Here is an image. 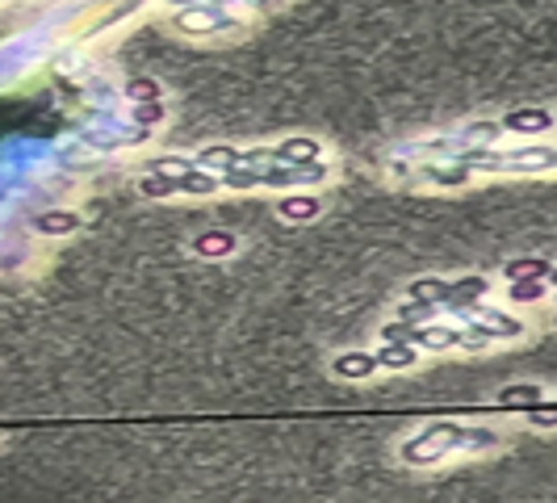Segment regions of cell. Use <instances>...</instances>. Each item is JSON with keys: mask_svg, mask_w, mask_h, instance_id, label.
I'll list each match as a JSON object with an SVG mask.
<instances>
[{"mask_svg": "<svg viewBox=\"0 0 557 503\" xmlns=\"http://www.w3.org/2000/svg\"><path fill=\"white\" fill-rule=\"evenodd\" d=\"M126 96L138 101V105H151V101H160V84L147 80V76H143V80H130L126 84Z\"/></svg>", "mask_w": 557, "mask_h": 503, "instance_id": "19", "label": "cell"}, {"mask_svg": "<svg viewBox=\"0 0 557 503\" xmlns=\"http://www.w3.org/2000/svg\"><path fill=\"white\" fill-rule=\"evenodd\" d=\"M277 214L289 218V222H306V218L319 214V197H311V193H294V197H281V202H277Z\"/></svg>", "mask_w": 557, "mask_h": 503, "instance_id": "9", "label": "cell"}, {"mask_svg": "<svg viewBox=\"0 0 557 503\" xmlns=\"http://www.w3.org/2000/svg\"><path fill=\"white\" fill-rule=\"evenodd\" d=\"M172 185H177V193H214L218 189V180L210 177V172H202V168H189V172L172 177Z\"/></svg>", "mask_w": 557, "mask_h": 503, "instance_id": "14", "label": "cell"}, {"mask_svg": "<svg viewBox=\"0 0 557 503\" xmlns=\"http://www.w3.org/2000/svg\"><path fill=\"white\" fill-rule=\"evenodd\" d=\"M411 340L423 348H453V344H461V331L457 327H415Z\"/></svg>", "mask_w": 557, "mask_h": 503, "instance_id": "11", "label": "cell"}, {"mask_svg": "<svg viewBox=\"0 0 557 503\" xmlns=\"http://www.w3.org/2000/svg\"><path fill=\"white\" fill-rule=\"evenodd\" d=\"M378 369V361H373V353H340L336 361H331V373L336 378H369Z\"/></svg>", "mask_w": 557, "mask_h": 503, "instance_id": "8", "label": "cell"}, {"mask_svg": "<svg viewBox=\"0 0 557 503\" xmlns=\"http://www.w3.org/2000/svg\"><path fill=\"white\" fill-rule=\"evenodd\" d=\"M528 420L536 428H557V407H528Z\"/></svg>", "mask_w": 557, "mask_h": 503, "instance_id": "21", "label": "cell"}, {"mask_svg": "<svg viewBox=\"0 0 557 503\" xmlns=\"http://www.w3.org/2000/svg\"><path fill=\"white\" fill-rule=\"evenodd\" d=\"M202 168H222V172H231V168H244V151H231V147H205L202 151Z\"/></svg>", "mask_w": 557, "mask_h": 503, "instance_id": "13", "label": "cell"}, {"mask_svg": "<svg viewBox=\"0 0 557 503\" xmlns=\"http://www.w3.org/2000/svg\"><path fill=\"white\" fill-rule=\"evenodd\" d=\"M415 356L420 353H415L407 340H386L378 353H373V361H378V369H411Z\"/></svg>", "mask_w": 557, "mask_h": 503, "instance_id": "7", "label": "cell"}, {"mask_svg": "<svg viewBox=\"0 0 557 503\" xmlns=\"http://www.w3.org/2000/svg\"><path fill=\"white\" fill-rule=\"evenodd\" d=\"M499 436L486 428H461V423H432L423 432L407 436L398 445V457L407 465H436L440 457H449L457 449H490Z\"/></svg>", "mask_w": 557, "mask_h": 503, "instance_id": "1", "label": "cell"}, {"mask_svg": "<svg viewBox=\"0 0 557 503\" xmlns=\"http://www.w3.org/2000/svg\"><path fill=\"white\" fill-rule=\"evenodd\" d=\"M34 227L42 235H71L80 227V214H71V210H46V214L34 218Z\"/></svg>", "mask_w": 557, "mask_h": 503, "instance_id": "10", "label": "cell"}, {"mask_svg": "<svg viewBox=\"0 0 557 503\" xmlns=\"http://www.w3.org/2000/svg\"><path fill=\"white\" fill-rule=\"evenodd\" d=\"M319 143L314 138H286L281 147H269L272 163H286V168H311V163H319Z\"/></svg>", "mask_w": 557, "mask_h": 503, "instance_id": "2", "label": "cell"}, {"mask_svg": "<svg viewBox=\"0 0 557 503\" xmlns=\"http://www.w3.org/2000/svg\"><path fill=\"white\" fill-rule=\"evenodd\" d=\"M503 407H541V386H507L499 390Z\"/></svg>", "mask_w": 557, "mask_h": 503, "instance_id": "15", "label": "cell"}, {"mask_svg": "<svg viewBox=\"0 0 557 503\" xmlns=\"http://www.w3.org/2000/svg\"><path fill=\"white\" fill-rule=\"evenodd\" d=\"M490 289V281L486 277H461V281H453L449 286V298H445V306H453V311H474L478 306V298Z\"/></svg>", "mask_w": 557, "mask_h": 503, "instance_id": "4", "label": "cell"}, {"mask_svg": "<svg viewBox=\"0 0 557 503\" xmlns=\"http://www.w3.org/2000/svg\"><path fill=\"white\" fill-rule=\"evenodd\" d=\"M135 118H138L143 126H155V122L163 118V105H160V101H151V105H138V109H135Z\"/></svg>", "mask_w": 557, "mask_h": 503, "instance_id": "22", "label": "cell"}, {"mask_svg": "<svg viewBox=\"0 0 557 503\" xmlns=\"http://www.w3.org/2000/svg\"><path fill=\"white\" fill-rule=\"evenodd\" d=\"M503 272L511 277V281H520V277H549V260L541 256H524V260H507Z\"/></svg>", "mask_w": 557, "mask_h": 503, "instance_id": "16", "label": "cell"}, {"mask_svg": "<svg viewBox=\"0 0 557 503\" xmlns=\"http://www.w3.org/2000/svg\"><path fill=\"white\" fill-rule=\"evenodd\" d=\"M478 311V331L482 336H499V340H516V336H524V323L520 319H511L507 311H490V306H474Z\"/></svg>", "mask_w": 557, "mask_h": 503, "instance_id": "3", "label": "cell"}, {"mask_svg": "<svg viewBox=\"0 0 557 503\" xmlns=\"http://www.w3.org/2000/svg\"><path fill=\"white\" fill-rule=\"evenodd\" d=\"M545 281H549V286H557V264L549 269V277H545Z\"/></svg>", "mask_w": 557, "mask_h": 503, "instance_id": "23", "label": "cell"}, {"mask_svg": "<svg viewBox=\"0 0 557 503\" xmlns=\"http://www.w3.org/2000/svg\"><path fill=\"white\" fill-rule=\"evenodd\" d=\"M235 247H239V239H235L231 231H202L197 239H193V252L197 256H205V260H218V256H231Z\"/></svg>", "mask_w": 557, "mask_h": 503, "instance_id": "6", "label": "cell"}, {"mask_svg": "<svg viewBox=\"0 0 557 503\" xmlns=\"http://www.w3.org/2000/svg\"><path fill=\"white\" fill-rule=\"evenodd\" d=\"M138 189L147 193V197H168V193H177L172 177H160V172H147V177L138 180Z\"/></svg>", "mask_w": 557, "mask_h": 503, "instance_id": "20", "label": "cell"}, {"mask_svg": "<svg viewBox=\"0 0 557 503\" xmlns=\"http://www.w3.org/2000/svg\"><path fill=\"white\" fill-rule=\"evenodd\" d=\"M177 26H180V29H189V34H210V29L222 26V17H218V13H185Z\"/></svg>", "mask_w": 557, "mask_h": 503, "instance_id": "18", "label": "cell"}, {"mask_svg": "<svg viewBox=\"0 0 557 503\" xmlns=\"http://www.w3.org/2000/svg\"><path fill=\"white\" fill-rule=\"evenodd\" d=\"M449 298V281H440V277H420L415 286H411V302H428V306H436V302Z\"/></svg>", "mask_w": 557, "mask_h": 503, "instance_id": "12", "label": "cell"}, {"mask_svg": "<svg viewBox=\"0 0 557 503\" xmlns=\"http://www.w3.org/2000/svg\"><path fill=\"white\" fill-rule=\"evenodd\" d=\"M545 277H520V281H511V302H541L545 298Z\"/></svg>", "mask_w": 557, "mask_h": 503, "instance_id": "17", "label": "cell"}, {"mask_svg": "<svg viewBox=\"0 0 557 503\" xmlns=\"http://www.w3.org/2000/svg\"><path fill=\"white\" fill-rule=\"evenodd\" d=\"M507 130H516V135H545L549 126H553V118L545 113V109H511L503 118Z\"/></svg>", "mask_w": 557, "mask_h": 503, "instance_id": "5", "label": "cell"}]
</instances>
